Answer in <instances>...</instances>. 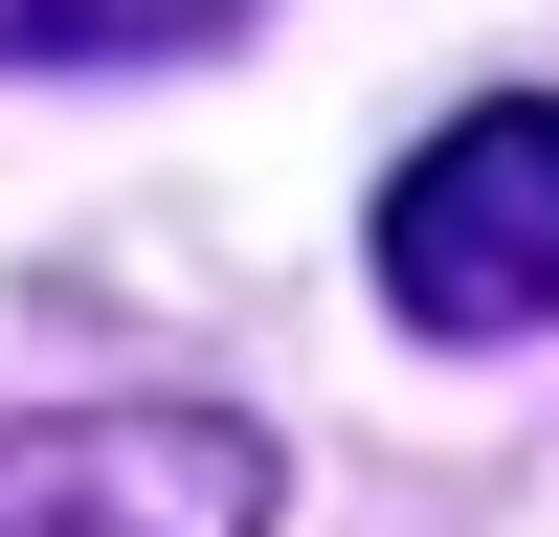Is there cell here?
<instances>
[{
  "instance_id": "7a4b0ae2",
  "label": "cell",
  "mask_w": 559,
  "mask_h": 537,
  "mask_svg": "<svg viewBox=\"0 0 559 537\" xmlns=\"http://www.w3.org/2000/svg\"><path fill=\"white\" fill-rule=\"evenodd\" d=\"M0 537H269V448L224 426V403L0 426Z\"/></svg>"
},
{
  "instance_id": "3957f363",
  "label": "cell",
  "mask_w": 559,
  "mask_h": 537,
  "mask_svg": "<svg viewBox=\"0 0 559 537\" xmlns=\"http://www.w3.org/2000/svg\"><path fill=\"white\" fill-rule=\"evenodd\" d=\"M179 45V0H0V68H134Z\"/></svg>"
},
{
  "instance_id": "6da1fadb",
  "label": "cell",
  "mask_w": 559,
  "mask_h": 537,
  "mask_svg": "<svg viewBox=\"0 0 559 537\" xmlns=\"http://www.w3.org/2000/svg\"><path fill=\"white\" fill-rule=\"evenodd\" d=\"M381 291L426 336H559V90H492L381 179Z\"/></svg>"
}]
</instances>
